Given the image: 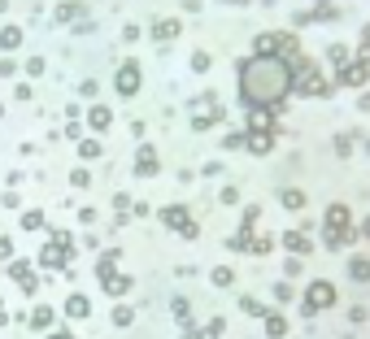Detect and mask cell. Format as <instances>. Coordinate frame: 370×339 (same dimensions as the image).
<instances>
[{
  "label": "cell",
  "mask_w": 370,
  "mask_h": 339,
  "mask_svg": "<svg viewBox=\"0 0 370 339\" xmlns=\"http://www.w3.org/2000/svg\"><path fill=\"white\" fill-rule=\"evenodd\" d=\"M74 13H83V5H66V9H57V22H66V18H74Z\"/></svg>",
  "instance_id": "cell-17"
},
{
  "label": "cell",
  "mask_w": 370,
  "mask_h": 339,
  "mask_svg": "<svg viewBox=\"0 0 370 339\" xmlns=\"http://www.w3.org/2000/svg\"><path fill=\"white\" fill-rule=\"evenodd\" d=\"M0 322H5V309H0Z\"/></svg>",
  "instance_id": "cell-20"
},
{
  "label": "cell",
  "mask_w": 370,
  "mask_h": 339,
  "mask_svg": "<svg viewBox=\"0 0 370 339\" xmlns=\"http://www.w3.org/2000/svg\"><path fill=\"white\" fill-rule=\"evenodd\" d=\"M214 283H218V287H231V283H235V270H227V266L214 270Z\"/></svg>",
  "instance_id": "cell-11"
},
{
  "label": "cell",
  "mask_w": 370,
  "mask_h": 339,
  "mask_svg": "<svg viewBox=\"0 0 370 339\" xmlns=\"http://www.w3.org/2000/svg\"><path fill=\"white\" fill-rule=\"evenodd\" d=\"M31 322H35V326H48V322H53V309H35Z\"/></svg>",
  "instance_id": "cell-12"
},
{
  "label": "cell",
  "mask_w": 370,
  "mask_h": 339,
  "mask_svg": "<svg viewBox=\"0 0 370 339\" xmlns=\"http://www.w3.org/2000/svg\"><path fill=\"white\" fill-rule=\"evenodd\" d=\"M22 226H27V230H39V226H44V214H27V218H22Z\"/></svg>",
  "instance_id": "cell-14"
},
{
  "label": "cell",
  "mask_w": 370,
  "mask_h": 339,
  "mask_svg": "<svg viewBox=\"0 0 370 339\" xmlns=\"http://www.w3.org/2000/svg\"><path fill=\"white\" fill-rule=\"evenodd\" d=\"M66 313H70V318H87L92 300H87V296H70V300H66Z\"/></svg>",
  "instance_id": "cell-8"
},
{
  "label": "cell",
  "mask_w": 370,
  "mask_h": 339,
  "mask_svg": "<svg viewBox=\"0 0 370 339\" xmlns=\"http://www.w3.org/2000/svg\"><path fill=\"white\" fill-rule=\"evenodd\" d=\"M48 339H74V335L70 331H57V335H48Z\"/></svg>",
  "instance_id": "cell-19"
},
{
  "label": "cell",
  "mask_w": 370,
  "mask_h": 339,
  "mask_svg": "<svg viewBox=\"0 0 370 339\" xmlns=\"http://www.w3.org/2000/svg\"><path fill=\"white\" fill-rule=\"evenodd\" d=\"M135 170H140L144 178H148V174H157V148H148V144H144L140 156H135Z\"/></svg>",
  "instance_id": "cell-4"
},
{
  "label": "cell",
  "mask_w": 370,
  "mask_h": 339,
  "mask_svg": "<svg viewBox=\"0 0 370 339\" xmlns=\"http://www.w3.org/2000/svg\"><path fill=\"white\" fill-rule=\"evenodd\" d=\"M70 183H74V187H87L92 174H87V170H74V174H70Z\"/></svg>",
  "instance_id": "cell-16"
},
{
  "label": "cell",
  "mask_w": 370,
  "mask_h": 339,
  "mask_svg": "<svg viewBox=\"0 0 370 339\" xmlns=\"http://www.w3.org/2000/svg\"><path fill=\"white\" fill-rule=\"evenodd\" d=\"M113 322H118V326H127V322H131V309H127V304H118V309H113Z\"/></svg>",
  "instance_id": "cell-13"
},
{
  "label": "cell",
  "mask_w": 370,
  "mask_h": 339,
  "mask_svg": "<svg viewBox=\"0 0 370 339\" xmlns=\"http://www.w3.org/2000/svg\"><path fill=\"white\" fill-rule=\"evenodd\" d=\"M175 35H179V18H161L153 26V39H175Z\"/></svg>",
  "instance_id": "cell-7"
},
{
  "label": "cell",
  "mask_w": 370,
  "mask_h": 339,
  "mask_svg": "<svg viewBox=\"0 0 370 339\" xmlns=\"http://www.w3.org/2000/svg\"><path fill=\"white\" fill-rule=\"evenodd\" d=\"M161 222L170 226V230H179L183 240H196V222H192V214L183 204H170V209H161Z\"/></svg>",
  "instance_id": "cell-1"
},
{
  "label": "cell",
  "mask_w": 370,
  "mask_h": 339,
  "mask_svg": "<svg viewBox=\"0 0 370 339\" xmlns=\"http://www.w3.org/2000/svg\"><path fill=\"white\" fill-rule=\"evenodd\" d=\"M113 87H118V96H135V92H140V66H135V61H127V66L118 70Z\"/></svg>",
  "instance_id": "cell-2"
},
{
  "label": "cell",
  "mask_w": 370,
  "mask_h": 339,
  "mask_svg": "<svg viewBox=\"0 0 370 339\" xmlns=\"http://www.w3.org/2000/svg\"><path fill=\"white\" fill-rule=\"evenodd\" d=\"M39 261H44V266H66V252H61L57 244H48V248L39 252Z\"/></svg>",
  "instance_id": "cell-9"
},
{
  "label": "cell",
  "mask_w": 370,
  "mask_h": 339,
  "mask_svg": "<svg viewBox=\"0 0 370 339\" xmlns=\"http://www.w3.org/2000/svg\"><path fill=\"white\" fill-rule=\"evenodd\" d=\"M22 44V26H5L0 31V48H18Z\"/></svg>",
  "instance_id": "cell-10"
},
{
  "label": "cell",
  "mask_w": 370,
  "mask_h": 339,
  "mask_svg": "<svg viewBox=\"0 0 370 339\" xmlns=\"http://www.w3.org/2000/svg\"><path fill=\"white\" fill-rule=\"evenodd\" d=\"M79 152H83V156H96V152H101V144H96V140H83Z\"/></svg>",
  "instance_id": "cell-18"
},
{
  "label": "cell",
  "mask_w": 370,
  "mask_h": 339,
  "mask_svg": "<svg viewBox=\"0 0 370 339\" xmlns=\"http://www.w3.org/2000/svg\"><path fill=\"white\" fill-rule=\"evenodd\" d=\"M9 278L22 287V292H35V283H39V278L31 274V266H27V261H13V266H9Z\"/></svg>",
  "instance_id": "cell-3"
},
{
  "label": "cell",
  "mask_w": 370,
  "mask_h": 339,
  "mask_svg": "<svg viewBox=\"0 0 370 339\" xmlns=\"http://www.w3.org/2000/svg\"><path fill=\"white\" fill-rule=\"evenodd\" d=\"M266 335L270 339H288V318H283V313H270V318H266Z\"/></svg>",
  "instance_id": "cell-6"
},
{
  "label": "cell",
  "mask_w": 370,
  "mask_h": 339,
  "mask_svg": "<svg viewBox=\"0 0 370 339\" xmlns=\"http://www.w3.org/2000/svg\"><path fill=\"white\" fill-rule=\"evenodd\" d=\"M192 70L205 74V70H209V52H196V57H192Z\"/></svg>",
  "instance_id": "cell-15"
},
{
  "label": "cell",
  "mask_w": 370,
  "mask_h": 339,
  "mask_svg": "<svg viewBox=\"0 0 370 339\" xmlns=\"http://www.w3.org/2000/svg\"><path fill=\"white\" fill-rule=\"evenodd\" d=\"M109 122H113V113L105 109V104H92V113H87V126H92V130H105Z\"/></svg>",
  "instance_id": "cell-5"
}]
</instances>
